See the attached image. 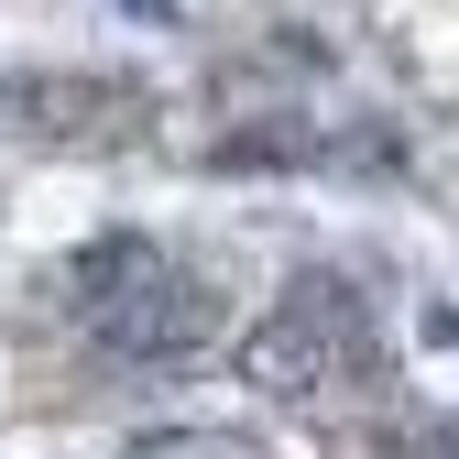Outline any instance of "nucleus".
I'll return each mask as SVG.
<instances>
[{
    "mask_svg": "<svg viewBox=\"0 0 459 459\" xmlns=\"http://www.w3.org/2000/svg\"><path fill=\"white\" fill-rule=\"evenodd\" d=\"M372 372H383L372 307H361L339 273H296V296L241 328V383L263 394V405H317V394L372 383Z\"/></svg>",
    "mask_w": 459,
    "mask_h": 459,
    "instance_id": "obj_1",
    "label": "nucleus"
},
{
    "mask_svg": "<svg viewBox=\"0 0 459 459\" xmlns=\"http://www.w3.org/2000/svg\"><path fill=\"white\" fill-rule=\"evenodd\" d=\"M208 328H219V296H208L197 273H176V263H153L121 307L88 317V339L121 351V361H186V351H208Z\"/></svg>",
    "mask_w": 459,
    "mask_h": 459,
    "instance_id": "obj_2",
    "label": "nucleus"
},
{
    "mask_svg": "<svg viewBox=\"0 0 459 459\" xmlns=\"http://www.w3.org/2000/svg\"><path fill=\"white\" fill-rule=\"evenodd\" d=\"M416 459H459V427H437V437H416Z\"/></svg>",
    "mask_w": 459,
    "mask_h": 459,
    "instance_id": "obj_3",
    "label": "nucleus"
}]
</instances>
